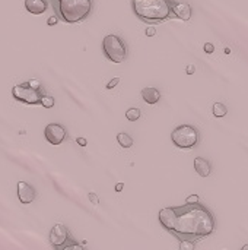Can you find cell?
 Returning <instances> with one entry per match:
<instances>
[{
  "label": "cell",
  "instance_id": "1",
  "mask_svg": "<svg viewBox=\"0 0 248 250\" xmlns=\"http://www.w3.org/2000/svg\"><path fill=\"white\" fill-rule=\"evenodd\" d=\"M158 220L161 226L181 240H200L215 231V217L202 204H184L181 207H168L159 211Z\"/></svg>",
  "mask_w": 248,
  "mask_h": 250
},
{
  "label": "cell",
  "instance_id": "2",
  "mask_svg": "<svg viewBox=\"0 0 248 250\" xmlns=\"http://www.w3.org/2000/svg\"><path fill=\"white\" fill-rule=\"evenodd\" d=\"M172 0H132L134 15L146 23H161L172 15Z\"/></svg>",
  "mask_w": 248,
  "mask_h": 250
},
{
  "label": "cell",
  "instance_id": "3",
  "mask_svg": "<svg viewBox=\"0 0 248 250\" xmlns=\"http://www.w3.org/2000/svg\"><path fill=\"white\" fill-rule=\"evenodd\" d=\"M57 16L67 23L85 21L92 12V0H56Z\"/></svg>",
  "mask_w": 248,
  "mask_h": 250
},
{
  "label": "cell",
  "instance_id": "4",
  "mask_svg": "<svg viewBox=\"0 0 248 250\" xmlns=\"http://www.w3.org/2000/svg\"><path fill=\"white\" fill-rule=\"evenodd\" d=\"M102 51H104V56L113 63H124L129 54L124 40H121L118 35H114V34H108L104 37Z\"/></svg>",
  "mask_w": 248,
  "mask_h": 250
},
{
  "label": "cell",
  "instance_id": "5",
  "mask_svg": "<svg viewBox=\"0 0 248 250\" xmlns=\"http://www.w3.org/2000/svg\"><path fill=\"white\" fill-rule=\"evenodd\" d=\"M172 144L180 149H190L197 145L199 142V132L194 126L181 125L175 127L171 133Z\"/></svg>",
  "mask_w": 248,
  "mask_h": 250
},
{
  "label": "cell",
  "instance_id": "6",
  "mask_svg": "<svg viewBox=\"0 0 248 250\" xmlns=\"http://www.w3.org/2000/svg\"><path fill=\"white\" fill-rule=\"evenodd\" d=\"M12 95L16 101L29 104V105H37L41 103L42 98V89H37L32 88L29 85V82H23V83H18L12 88Z\"/></svg>",
  "mask_w": 248,
  "mask_h": 250
},
{
  "label": "cell",
  "instance_id": "7",
  "mask_svg": "<svg viewBox=\"0 0 248 250\" xmlns=\"http://www.w3.org/2000/svg\"><path fill=\"white\" fill-rule=\"evenodd\" d=\"M50 243H51L53 248L58 250L72 249V248L73 249H80V246H77L73 242L67 227L63 226V224H56L51 229V231H50Z\"/></svg>",
  "mask_w": 248,
  "mask_h": 250
},
{
  "label": "cell",
  "instance_id": "8",
  "mask_svg": "<svg viewBox=\"0 0 248 250\" xmlns=\"http://www.w3.org/2000/svg\"><path fill=\"white\" fill-rule=\"evenodd\" d=\"M44 136H45L48 144H51V145H61L66 141V138H67V132H66V127L63 125L50 123L44 129Z\"/></svg>",
  "mask_w": 248,
  "mask_h": 250
},
{
  "label": "cell",
  "instance_id": "9",
  "mask_svg": "<svg viewBox=\"0 0 248 250\" xmlns=\"http://www.w3.org/2000/svg\"><path fill=\"white\" fill-rule=\"evenodd\" d=\"M35 196H37V192L31 185H28L26 182H19L18 183V198H19L20 204L29 205V204L34 202Z\"/></svg>",
  "mask_w": 248,
  "mask_h": 250
},
{
  "label": "cell",
  "instance_id": "10",
  "mask_svg": "<svg viewBox=\"0 0 248 250\" xmlns=\"http://www.w3.org/2000/svg\"><path fill=\"white\" fill-rule=\"evenodd\" d=\"M193 15L191 6L187 1H180V3H172V16L181 21H190Z\"/></svg>",
  "mask_w": 248,
  "mask_h": 250
},
{
  "label": "cell",
  "instance_id": "11",
  "mask_svg": "<svg viewBox=\"0 0 248 250\" xmlns=\"http://www.w3.org/2000/svg\"><path fill=\"white\" fill-rule=\"evenodd\" d=\"M48 7L47 0H25V9L32 15H42Z\"/></svg>",
  "mask_w": 248,
  "mask_h": 250
},
{
  "label": "cell",
  "instance_id": "12",
  "mask_svg": "<svg viewBox=\"0 0 248 250\" xmlns=\"http://www.w3.org/2000/svg\"><path fill=\"white\" fill-rule=\"evenodd\" d=\"M142 98L146 104H156L161 98V92L158 88L153 86H146L142 89Z\"/></svg>",
  "mask_w": 248,
  "mask_h": 250
},
{
  "label": "cell",
  "instance_id": "13",
  "mask_svg": "<svg viewBox=\"0 0 248 250\" xmlns=\"http://www.w3.org/2000/svg\"><path fill=\"white\" fill-rule=\"evenodd\" d=\"M194 170L196 173L200 176V177H208L212 171L210 168V163L206 160V158H202V157H197L194 160Z\"/></svg>",
  "mask_w": 248,
  "mask_h": 250
},
{
  "label": "cell",
  "instance_id": "14",
  "mask_svg": "<svg viewBox=\"0 0 248 250\" xmlns=\"http://www.w3.org/2000/svg\"><path fill=\"white\" fill-rule=\"evenodd\" d=\"M212 111H213L215 117L221 119V117H225L228 114V107L224 103H215L213 107H212Z\"/></svg>",
  "mask_w": 248,
  "mask_h": 250
},
{
  "label": "cell",
  "instance_id": "15",
  "mask_svg": "<svg viewBox=\"0 0 248 250\" xmlns=\"http://www.w3.org/2000/svg\"><path fill=\"white\" fill-rule=\"evenodd\" d=\"M117 142H118V145H121V146L126 148V149L133 146V139H132V136L127 135V133H124V132H121V133L117 135Z\"/></svg>",
  "mask_w": 248,
  "mask_h": 250
},
{
  "label": "cell",
  "instance_id": "16",
  "mask_svg": "<svg viewBox=\"0 0 248 250\" xmlns=\"http://www.w3.org/2000/svg\"><path fill=\"white\" fill-rule=\"evenodd\" d=\"M139 117H140V108H137V107H132L126 111V119L130 122H136V120H139Z\"/></svg>",
  "mask_w": 248,
  "mask_h": 250
},
{
  "label": "cell",
  "instance_id": "17",
  "mask_svg": "<svg viewBox=\"0 0 248 250\" xmlns=\"http://www.w3.org/2000/svg\"><path fill=\"white\" fill-rule=\"evenodd\" d=\"M39 104H41L44 108H51V107H54V98H53L51 95H42Z\"/></svg>",
  "mask_w": 248,
  "mask_h": 250
},
{
  "label": "cell",
  "instance_id": "18",
  "mask_svg": "<svg viewBox=\"0 0 248 250\" xmlns=\"http://www.w3.org/2000/svg\"><path fill=\"white\" fill-rule=\"evenodd\" d=\"M180 249L193 250L194 249V242H191V240H181V242H180Z\"/></svg>",
  "mask_w": 248,
  "mask_h": 250
},
{
  "label": "cell",
  "instance_id": "19",
  "mask_svg": "<svg viewBox=\"0 0 248 250\" xmlns=\"http://www.w3.org/2000/svg\"><path fill=\"white\" fill-rule=\"evenodd\" d=\"M118 83H120V78H114V79H111V81L107 83V86H105V88H107V89H113V88H115Z\"/></svg>",
  "mask_w": 248,
  "mask_h": 250
},
{
  "label": "cell",
  "instance_id": "20",
  "mask_svg": "<svg viewBox=\"0 0 248 250\" xmlns=\"http://www.w3.org/2000/svg\"><path fill=\"white\" fill-rule=\"evenodd\" d=\"M88 198H89V201H91V204H94V205H98V204H99V198H98V195H96V193H94V192H91Z\"/></svg>",
  "mask_w": 248,
  "mask_h": 250
},
{
  "label": "cell",
  "instance_id": "21",
  "mask_svg": "<svg viewBox=\"0 0 248 250\" xmlns=\"http://www.w3.org/2000/svg\"><path fill=\"white\" fill-rule=\"evenodd\" d=\"M203 48H205V51H206L208 54H212V53L215 51V45H213L212 42H206Z\"/></svg>",
  "mask_w": 248,
  "mask_h": 250
},
{
  "label": "cell",
  "instance_id": "22",
  "mask_svg": "<svg viewBox=\"0 0 248 250\" xmlns=\"http://www.w3.org/2000/svg\"><path fill=\"white\" fill-rule=\"evenodd\" d=\"M145 34H146V37H153V35H156V28H153V26L146 28Z\"/></svg>",
  "mask_w": 248,
  "mask_h": 250
},
{
  "label": "cell",
  "instance_id": "23",
  "mask_svg": "<svg viewBox=\"0 0 248 250\" xmlns=\"http://www.w3.org/2000/svg\"><path fill=\"white\" fill-rule=\"evenodd\" d=\"M199 201H200V198H199L197 195H191V196H189V198L186 199L187 204H196V202H199Z\"/></svg>",
  "mask_w": 248,
  "mask_h": 250
},
{
  "label": "cell",
  "instance_id": "24",
  "mask_svg": "<svg viewBox=\"0 0 248 250\" xmlns=\"http://www.w3.org/2000/svg\"><path fill=\"white\" fill-rule=\"evenodd\" d=\"M29 82V85L32 86V88H37V89H41L42 86H41V83H39V81H37V79H32V81H28Z\"/></svg>",
  "mask_w": 248,
  "mask_h": 250
},
{
  "label": "cell",
  "instance_id": "25",
  "mask_svg": "<svg viewBox=\"0 0 248 250\" xmlns=\"http://www.w3.org/2000/svg\"><path fill=\"white\" fill-rule=\"evenodd\" d=\"M186 70H187V75H193L196 72V66L194 64H189Z\"/></svg>",
  "mask_w": 248,
  "mask_h": 250
},
{
  "label": "cell",
  "instance_id": "26",
  "mask_svg": "<svg viewBox=\"0 0 248 250\" xmlns=\"http://www.w3.org/2000/svg\"><path fill=\"white\" fill-rule=\"evenodd\" d=\"M57 21H58V18H57V16H51V18H48L47 23H48V25H56V23H57Z\"/></svg>",
  "mask_w": 248,
  "mask_h": 250
},
{
  "label": "cell",
  "instance_id": "27",
  "mask_svg": "<svg viewBox=\"0 0 248 250\" xmlns=\"http://www.w3.org/2000/svg\"><path fill=\"white\" fill-rule=\"evenodd\" d=\"M76 141H77V144H79L80 146H86V139H85V138H77Z\"/></svg>",
  "mask_w": 248,
  "mask_h": 250
},
{
  "label": "cell",
  "instance_id": "28",
  "mask_svg": "<svg viewBox=\"0 0 248 250\" xmlns=\"http://www.w3.org/2000/svg\"><path fill=\"white\" fill-rule=\"evenodd\" d=\"M123 189H124V185L123 183H117L115 185V192H121Z\"/></svg>",
  "mask_w": 248,
  "mask_h": 250
},
{
  "label": "cell",
  "instance_id": "29",
  "mask_svg": "<svg viewBox=\"0 0 248 250\" xmlns=\"http://www.w3.org/2000/svg\"><path fill=\"white\" fill-rule=\"evenodd\" d=\"M243 249H244V250H248V245H246V246H244Z\"/></svg>",
  "mask_w": 248,
  "mask_h": 250
}]
</instances>
